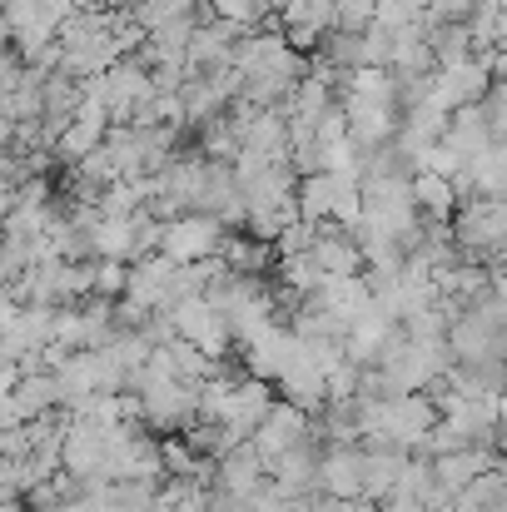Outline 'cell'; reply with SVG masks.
<instances>
[{
	"mask_svg": "<svg viewBox=\"0 0 507 512\" xmlns=\"http://www.w3.org/2000/svg\"><path fill=\"white\" fill-rule=\"evenodd\" d=\"M105 130H110V125H100V120H80V115H75V125L55 140V155L70 160V165H80V160H90V155L105 145Z\"/></svg>",
	"mask_w": 507,
	"mask_h": 512,
	"instance_id": "1",
	"label": "cell"
},
{
	"mask_svg": "<svg viewBox=\"0 0 507 512\" xmlns=\"http://www.w3.org/2000/svg\"><path fill=\"white\" fill-rule=\"evenodd\" d=\"M174 244H184L179 254H199L204 244H214V224H204V219H184L179 229H169V249Z\"/></svg>",
	"mask_w": 507,
	"mask_h": 512,
	"instance_id": "2",
	"label": "cell"
},
{
	"mask_svg": "<svg viewBox=\"0 0 507 512\" xmlns=\"http://www.w3.org/2000/svg\"><path fill=\"white\" fill-rule=\"evenodd\" d=\"M75 170H80V179H85V184H115V179H120V170H115V155H110L105 145H100L90 160H80Z\"/></svg>",
	"mask_w": 507,
	"mask_h": 512,
	"instance_id": "3",
	"label": "cell"
},
{
	"mask_svg": "<svg viewBox=\"0 0 507 512\" xmlns=\"http://www.w3.org/2000/svg\"><path fill=\"white\" fill-rule=\"evenodd\" d=\"M334 15H338V25H343L348 35H358L363 20L373 15V0H334Z\"/></svg>",
	"mask_w": 507,
	"mask_h": 512,
	"instance_id": "4",
	"label": "cell"
}]
</instances>
